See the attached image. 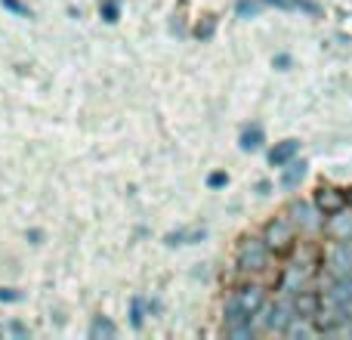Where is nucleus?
I'll use <instances>...</instances> for the list:
<instances>
[{
    "label": "nucleus",
    "instance_id": "423d86ee",
    "mask_svg": "<svg viewBox=\"0 0 352 340\" xmlns=\"http://www.w3.org/2000/svg\"><path fill=\"white\" fill-rule=\"evenodd\" d=\"M291 220H294V226H297V232H322L324 229V213L318 211L312 201H294Z\"/></svg>",
    "mask_w": 352,
    "mask_h": 340
},
{
    "label": "nucleus",
    "instance_id": "b1692460",
    "mask_svg": "<svg viewBox=\"0 0 352 340\" xmlns=\"http://www.w3.org/2000/svg\"><path fill=\"white\" fill-rule=\"evenodd\" d=\"M213 28H217V25H213V19H207L204 25H198V37H204V41H207V37L213 34Z\"/></svg>",
    "mask_w": 352,
    "mask_h": 340
},
{
    "label": "nucleus",
    "instance_id": "5701e85b",
    "mask_svg": "<svg viewBox=\"0 0 352 340\" xmlns=\"http://www.w3.org/2000/svg\"><path fill=\"white\" fill-rule=\"evenodd\" d=\"M272 65L278 68V72H287V68H291V56H287V53H278V56L272 59Z\"/></svg>",
    "mask_w": 352,
    "mask_h": 340
},
{
    "label": "nucleus",
    "instance_id": "aec40b11",
    "mask_svg": "<svg viewBox=\"0 0 352 340\" xmlns=\"http://www.w3.org/2000/svg\"><path fill=\"white\" fill-rule=\"evenodd\" d=\"M207 186H210V189H226V186H229V176H226L223 170H213V173L207 176Z\"/></svg>",
    "mask_w": 352,
    "mask_h": 340
},
{
    "label": "nucleus",
    "instance_id": "9b49d317",
    "mask_svg": "<svg viewBox=\"0 0 352 340\" xmlns=\"http://www.w3.org/2000/svg\"><path fill=\"white\" fill-rule=\"evenodd\" d=\"M318 306H322V294L312 291V288H303V291L294 294V310H297L300 319H316L318 316Z\"/></svg>",
    "mask_w": 352,
    "mask_h": 340
},
{
    "label": "nucleus",
    "instance_id": "a211bd4d",
    "mask_svg": "<svg viewBox=\"0 0 352 340\" xmlns=\"http://www.w3.org/2000/svg\"><path fill=\"white\" fill-rule=\"evenodd\" d=\"M99 16L109 25H115L118 19H121V3H118V0H102V3H99Z\"/></svg>",
    "mask_w": 352,
    "mask_h": 340
},
{
    "label": "nucleus",
    "instance_id": "ddd939ff",
    "mask_svg": "<svg viewBox=\"0 0 352 340\" xmlns=\"http://www.w3.org/2000/svg\"><path fill=\"white\" fill-rule=\"evenodd\" d=\"M306 173H309V164H306V161L291 158L285 167H281V186H285V189H297L300 182H303Z\"/></svg>",
    "mask_w": 352,
    "mask_h": 340
},
{
    "label": "nucleus",
    "instance_id": "4be33fe9",
    "mask_svg": "<svg viewBox=\"0 0 352 340\" xmlns=\"http://www.w3.org/2000/svg\"><path fill=\"white\" fill-rule=\"evenodd\" d=\"M16 300H22L16 288H0V304H16Z\"/></svg>",
    "mask_w": 352,
    "mask_h": 340
},
{
    "label": "nucleus",
    "instance_id": "0eeeda50",
    "mask_svg": "<svg viewBox=\"0 0 352 340\" xmlns=\"http://www.w3.org/2000/svg\"><path fill=\"white\" fill-rule=\"evenodd\" d=\"M312 204H316L324 217H331V213L346 207V189H337V186L322 182V186H316V192H312Z\"/></svg>",
    "mask_w": 352,
    "mask_h": 340
},
{
    "label": "nucleus",
    "instance_id": "20e7f679",
    "mask_svg": "<svg viewBox=\"0 0 352 340\" xmlns=\"http://www.w3.org/2000/svg\"><path fill=\"white\" fill-rule=\"evenodd\" d=\"M263 312H266V316H263V328L275 331V334H285L287 325L297 316V310H294V294H281L275 304H266Z\"/></svg>",
    "mask_w": 352,
    "mask_h": 340
},
{
    "label": "nucleus",
    "instance_id": "bb28decb",
    "mask_svg": "<svg viewBox=\"0 0 352 340\" xmlns=\"http://www.w3.org/2000/svg\"><path fill=\"white\" fill-rule=\"evenodd\" d=\"M41 238H43V235H41L37 229H31V232H28V242H31V244H41Z\"/></svg>",
    "mask_w": 352,
    "mask_h": 340
},
{
    "label": "nucleus",
    "instance_id": "7ed1b4c3",
    "mask_svg": "<svg viewBox=\"0 0 352 340\" xmlns=\"http://www.w3.org/2000/svg\"><path fill=\"white\" fill-rule=\"evenodd\" d=\"M254 319H256V316H250V312L244 310V306L238 304L235 297H232L229 304H226V310H223L226 334L235 337V340H248V337H254Z\"/></svg>",
    "mask_w": 352,
    "mask_h": 340
},
{
    "label": "nucleus",
    "instance_id": "f3484780",
    "mask_svg": "<svg viewBox=\"0 0 352 340\" xmlns=\"http://www.w3.org/2000/svg\"><path fill=\"white\" fill-rule=\"evenodd\" d=\"M130 325H133L136 331L146 325V300H142V297H133V300H130Z\"/></svg>",
    "mask_w": 352,
    "mask_h": 340
},
{
    "label": "nucleus",
    "instance_id": "4468645a",
    "mask_svg": "<svg viewBox=\"0 0 352 340\" xmlns=\"http://www.w3.org/2000/svg\"><path fill=\"white\" fill-rule=\"evenodd\" d=\"M204 235H207L204 226H195V229H176V232H167L164 235V244H170V248H176V244H198Z\"/></svg>",
    "mask_w": 352,
    "mask_h": 340
},
{
    "label": "nucleus",
    "instance_id": "f8f14e48",
    "mask_svg": "<svg viewBox=\"0 0 352 340\" xmlns=\"http://www.w3.org/2000/svg\"><path fill=\"white\" fill-rule=\"evenodd\" d=\"M300 155V140H281L275 142V149L269 152V164L272 167H285L291 158H297Z\"/></svg>",
    "mask_w": 352,
    "mask_h": 340
},
{
    "label": "nucleus",
    "instance_id": "a878e982",
    "mask_svg": "<svg viewBox=\"0 0 352 340\" xmlns=\"http://www.w3.org/2000/svg\"><path fill=\"white\" fill-rule=\"evenodd\" d=\"M10 331H12V334H19V337H25V334H28L22 322H10Z\"/></svg>",
    "mask_w": 352,
    "mask_h": 340
},
{
    "label": "nucleus",
    "instance_id": "cd10ccee",
    "mask_svg": "<svg viewBox=\"0 0 352 340\" xmlns=\"http://www.w3.org/2000/svg\"><path fill=\"white\" fill-rule=\"evenodd\" d=\"M346 207L352 211V189H346Z\"/></svg>",
    "mask_w": 352,
    "mask_h": 340
},
{
    "label": "nucleus",
    "instance_id": "2eb2a0df",
    "mask_svg": "<svg viewBox=\"0 0 352 340\" xmlns=\"http://www.w3.org/2000/svg\"><path fill=\"white\" fill-rule=\"evenodd\" d=\"M263 142H266V134H263V127H260V124H250V127H244L238 146H241V152H260Z\"/></svg>",
    "mask_w": 352,
    "mask_h": 340
},
{
    "label": "nucleus",
    "instance_id": "f03ea898",
    "mask_svg": "<svg viewBox=\"0 0 352 340\" xmlns=\"http://www.w3.org/2000/svg\"><path fill=\"white\" fill-rule=\"evenodd\" d=\"M263 242L272 254H291L297 248V226H294L291 217H275L266 223L263 229Z\"/></svg>",
    "mask_w": 352,
    "mask_h": 340
},
{
    "label": "nucleus",
    "instance_id": "dca6fc26",
    "mask_svg": "<svg viewBox=\"0 0 352 340\" xmlns=\"http://www.w3.org/2000/svg\"><path fill=\"white\" fill-rule=\"evenodd\" d=\"M118 334V328H115V322H111L109 316H96L90 322V337L93 340H111Z\"/></svg>",
    "mask_w": 352,
    "mask_h": 340
},
{
    "label": "nucleus",
    "instance_id": "f257e3e1",
    "mask_svg": "<svg viewBox=\"0 0 352 340\" xmlns=\"http://www.w3.org/2000/svg\"><path fill=\"white\" fill-rule=\"evenodd\" d=\"M269 257H272V251L266 248V242H263V238L248 235V238H241V244H238L235 263H238V269H241L244 275H256V273H266Z\"/></svg>",
    "mask_w": 352,
    "mask_h": 340
},
{
    "label": "nucleus",
    "instance_id": "393cba45",
    "mask_svg": "<svg viewBox=\"0 0 352 340\" xmlns=\"http://www.w3.org/2000/svg\"><path fill=\"white\" fill-rule=\"evenodd\" d=\"M266 3L278 6V10H294V0H266Z\"/></svg>",
    "mask_w": 352,
    "mask_h": 340
},
{
    "label": "nucleus",
    "instance_id": "1a4fd4ad",
    "mask_svg": "<svg viewBox=\"0 0 352 340\" xmlns=\"http://www.w3.org/2000/svg\"><path fill=\"white\" fill-rule=\"evenodd\" d=\"M235 300L250 312V316H260V312L266 310V304H269V291L263 285H244L241 291L235 294Z\"/></svg>",
    "mask_w": 352,
    "mask_h": 340
},
{
    "label": "nucleus",
    "instance_id": "6ab92c4d",
    "mask_svg": "<svg viewBox=\"0 0 352 340\" xmlns=\"http://www.w3.org/2000/svg\"><path fill=\"white\" fill-rule=\"evenodd\" d=\"M235 12H238V19H254L256 12H260V3H256V0H238Z\"/></svg>",
    "mask_w": 352,
    "mask_h": 340
},
{
    "label": "nucleus",
    "instance_id": "412c9836",
    "mask_svg": "<svg viewBox=\"0 0 352 340\" xmlns=\"http://www.w3.org/2000/svg\"><path fill=\"white\" fill-rule=\"evenodd\" d=\"M0 3H3L10 12H16V16H31V10L22 3V0H0Z\"/></svg>",
    "mask_w": 352,
    "mask_h": 340
},
{
    "label": "nucleus",
    "instance_id": "39448f33",
    "mask_svg": "<svg viewBox=\"0 0 352 340\" xmlns=\"http://www.w3.org/2000/svg\"><path fill=\"white\" fill-rule=\"evenodd\" d=\"M324 273L334 279H352V242L340 238L331 242V248L324 251Z\"/></svg>",
    "mask_w": 352,
    "mask_h": 340
},
{
    "label": "nucleus",
    "instance_id": "6e6552de",
    "mask_svg": "<svg viewBox=\"0 0 352 340\" xmlns=\"http://www.w3.org/2000/svg\"><path fill=\"white\" fill-rule=\"evenodd\" d=\"M312 275H316V269H312V263H291V266L285 269V275H281V294H297L303 291V288H309Z\"/></svg>",
    "mask_w": 352,
    "mask_h": 340
},
{
    "label": "nucleus",
    "instance_id": "9d476101",
    "mask_svg": "<svg viewBox=\"0 0 352 340\" xmlns=\"http://www.w3.org/2000/svg\"><path fill=\"white\" fill-rule=\"evenodd\" d=\"M324 235L331 238V242H340V238H352V217L346 213V207L337 213H331V217H324Z\"/></svg>",
    "mask_w": 352,
    "mask_h": 340
}]
</instances>
